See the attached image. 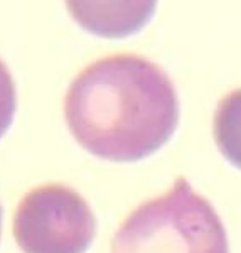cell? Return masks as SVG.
I'll return each instance as SVG.
<instances>
[{
    "label": "cell",
    "mask_w": 241,
    "mask_h": 253,
    "mask_svg": "<svg viewBox=\"0 0 241 253\" xmlns=\"http://www.w3.org/2000/svg\"><path fill=\"white\" fill-rule=\"evenodd\" d=\"M212 133L219 152L241 169V88L228 93L218 103Z\"/></svg>",
    "instance_id": "cell-5"
},
{
    "label": "cell",
    "mask_w": 241,
    "mask_h": 253,
    "mask_svg": "<svg viewBox=\"0 0 241 253\" xmlns=\"http://www.w3.org/2000/svg\"><path fill=\"white\" fill-rule=\"evenodd\" d=\"M112 253H230L224 224L186 177L144 203L121 223Z\"/></svg>",
    "instance_id": "cell-2"
},
{
    "label": "cell",
    "mask_w": 241,
    "mask_h": 253,
    "mask_svg": "<svg viewBox=\"0 0 241 253\" xmlns=\"http://www.w3.org/2000/svg\"><path fill=\"white\" fill-rule=\"evenodd\" d=\"M0 233H2V208H0Z\"/></svg>",
    "instance_id": "cell-7"
},
{
    "label": "cell",
    "mask_w": 241,
    "mask_h": 253,
    "mask_svg": "<svg viewBox=\"0 0 241 253\" xmlns=\"http://www.w3.org/2000/svg\"><path fill=\"white\" fill-rule=\"evenodd\" d=\"M12 231L24 253H86L96 235V219L75 189L44 184L19 203Z\"/></svg>",
    "instance_id": "cell-3"
},
{
    "label": "cell",
    "mask_w": 241,
    "mask_h": 253,
    "mask_svg": "<svg viewBox=\"0 0 241 253\" xmlns=\"http://www.w3.org/2000/svg\"><path fill=\"white\" fill-rule=\"evenodd\" d=\"M71 17L98 38L123 39L152 19L157 0H64Z\"/></svg>",
    "instance_id": "cell-4"
},
{
    "label": "cell",
    "mask_w": 241,
    "mask_h": 253,
    "mask_svg": "<svg viewBox=\"0 0 241 253\" xmlns=\"http://www.w3.org/2000/svg\"><path fill=\"white\" fill-rule=\"evenodd\" d=\"M179 98L167 73L137 54H112L73 80L64 98L69 132L112 162H137L161 150L179 124Z\"/></svg>",
    "instance_id": "cell-1"
},
{
    "label": "cell",
    "mask_w": 241,
    "mask_h": 253,
    "mask_svg": "<svg viewBox=\"0 0 241 253\" xmlns=\"http://www.w3.org/2000/svg\"><path fill=\"white\" fill-rule=\"evenodd\" d=\"M17 108V93L9 68L0 59V137L9 130Z\"/></svg>",
    "instance_id": "cell-6"
}]
</instances>
